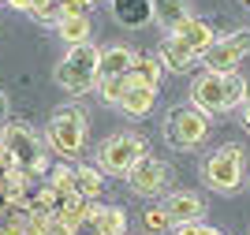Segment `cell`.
<instances>
[{"mask_svg":"<svg viewBox=\"0 0 250 235\" xmlns=\"http://www.w3.org/2000/svg\"><path fill=\"white\" fill-rule=\"evenodd\" d=\"M0 146L8 150V157L26 179H45L49 175V142L30 123H4L0 127Z\"/></svg>","mask_w":250,"mask_h":235,"instance_id":"1","label":"cell"},{"mask_svg":"<svg viewBox=\"0 0 250 235\" xmlns=\"http://www.w3.org/2000/svg\"><path fill=\"white\" fill-rule=\"evenodd\" d=\"M94 90L101 93L104 105H116V108H120L124 116H131V120L149 116V112H153V101H157V86L142 82L135 71L116 75V79H97Z\"/></svg>","mask_w":250,"mask_h":235,"instance_id":"2","label":"cell"},{"mask_svg":"<svg viewBox=\"0 0 250 235\" xmlns=\"http://www.w3.org/2000/svg\"><path fill=\"white\" fill-rule=\"evenodd\" d=\"M97 75H101V49H97L94 41H83V45H71L67 56L56 64V86L67 93H86L97 86Z\"/></svg>","mask_w":250,"mask_h":235,"instance_id":"3","label":"cell"},{"mask_svg":"<svg viewBox=\"0 0 250 235\" xmlns=\"http://www.w3.org/2000/svg\"><path fill=\"white\" fill-rule=\"evenodd\" d=\"M202 179H206L209 191L217 194H231L247 183V150L239 142H228V146H217L213 153L206 157L202 164Z\"/></svg>","mask_w":250,"mask_h":235,"instance_id":"4","label":"cell"},{"mask_svg":"<svg viewBox=\"0 0 250 235\" xmlns=\"http://www.w3.org/2000/svg\"><path fill=\"white\" fill-rule=\"evenodd\" d=\"M86 112L79 108V105H63V108H56L49 120V127H45V142H49V150L56 157H63V161H75V157L86 150Z\"/></svg>","mask_w":250,"mask_h":235,"instance_id":"5","label":"cell"},{"mask_svg":"<svg viewBox=\"0 0 250 235\" xmlns=\"http://www.w3.org/2000/svg\"><path fill=\"white\" fill-rule=\"evenodd\" d=\"M149 153V142L142 138V134L135 131H116L108 134L101 146H97V153H94V164L101 168L104 175H131V168H135L142 157Z\"/></svg>","mask_w":250,"mask_h":235,"instance_id":"6","label":"cell"},{"mask_svg":"<svg viewBox=\"0 0 250 235\" xmlns=\"http://www.w3.org/2000/svg\"><path fill=\"white\" fill-rule=\"evenodd\" d=\"M209 134V116L198 105H179L165 116V138L176 150H198Z\"/></svg>","mask_w":250,"mask_h":235,"instance_id":"7","label":"cell"},{"mask_svg":"<svg viewBox=\"0 0 250 235\" xmlns=\"http://www.w3.org/2000/svg\"><path fill=\"white\" fill-rule=\"evenodd\" d=\"M250 56V26H239V30L224 34L209 45V52L202 56V67L209 71H220V75H231L239 71V64Z\"/></svg>","mask_w":250,"mask_h":235,"instance_id":"8","label":"cell"},{"mask_svg":"<svg viewBox=\"0 0 250 235\" xmlns=\"http://www.w3.org/2000/svg\"><path fill=\"white\" fill-rule=\"evenodd\" d=\"M190 105H198L206 116L228 112V75L202 67L194 75V82H190Z\"/></svg>","mask_w":250,"mask_h":235,"instance_id":"9","label":"cell"},{"mask_svg":"<svg viewBox=\"0 0 250 235\" xmlns=\"http://www.w3.org/2000/svg\"><path fill=\"white\" fill-rule=\"evenodd\" d=\"M127 183H131V191L142 198H161L168 194V183H172V168H168L161 157L146 153L142 161L131 168V175H127Z\"/></svg>","mask_w":250,"mask_h":235,"instance_id":"10","label":"cell"},{"mask_svg":"<svg viewBox=\"0 0 250 235\" xmlns=\"http://www.w3.org/2000/svg\"><path fill=\"white\" fill-rule=\"evenodd\" d=\"M161 205L168 209L172 228H179V224H198L202 216H206V202H202L194 191H172Z\"/></svg>","mask_w":250,"mask_h":235,"instance_id":"11","label":"cell"},{"mask_svg":"<svg viewBox=\"0 0 250 235\" xmlns=\"http://www.w3.org/2000/svg\"><path fill=\"white\" fill-rule=\"evenodd\" d=\"M172 38H179V41H183V45H187L190 52L206 56V52H209V45L217 41V30H213V26H209L206 19H194V15H190L187 22H179L176 30H172Z\"/></svg>","mask_w":250,"mask_h":235,"instance_id":"12","label":"cell"},{"mask_svg":"<svg viewBox=\"0 0 250 235\" xmlns=\"http://www.w3.org/2000/svg\"><path fill=\"white\" fill-rule=\"evenodd\" d=\"M112 19L124 30H142L153 22V0H112Z\"/></svg>","mask_w":250,"mask_h":235,"instance_id":"13","label":"cell"},{"mask_svg":"<svg viewBox=\"0 0 250 235\" xmlns=\"http://www.w3.org/2000/svg\"><path fill=\"white\" fill-rule=\"evenodd\" d=\"M157 56H161V64H165L168 71H176V75H187L194 64L202 60L198 52H190L187 45L179 38H172V34H165V41H161V49H157Z\"/></svg>","mask_w":250,"mask_h":235,"instance_id":"14","label":"cell"},{"mask_svg":"<svg viewBox=\"0 0 250 235\" xmlns=\"http://www.w3.org/2000/svg\"><path fill=\"white\" fill-rule=\"evenodd\" d=\"M90 220H94L97 235H127V213L120 205H101V198H97L90 205Z\"/></svg>","mask_w":250,"mask_h":235,"instance_id":"15","label":"cell"},{"mask_svg":"<svg viewBox=\"0 0 250 235\" xmlns=\"http://www.w3.org/2000/svg\"><path fill=\"white\" fill-rule=\"evenodd\" d=\"M190 19V4L187 0H153V22L165 34H172L179 22Z\"/></svg>","mask_w":250,"mask_h":235,"instance_id":"16","label":"cell"},{"mask_svg":"<svg viewBox=\"0 0 250 235\" xmlns=\"http://www.w3.org/2000/svg\"><path fill=\"white\" fill-rule=\"evenodd\" d=\"M135 64V52L127 45H104L101 49V75L97 79H116V75H127Z\"/></svg>","mask_w":250,"mask_h":235,"instance_id":"17","label":"cell"},{"mask_svg":"<svg viewBox=\"0 0 250 235\" xmlns=\"http://www.w3.org/2000/svg\"><path fill=\"white\" fill-rule=\"evenodd\" d=\"M56 34H60L67 45H83V41H90V34H94V26H90V15H63L60 22H56Z\"/></svg>","mask_w":250,"mask_h":235,"instance_id":"18","label":"cell"},{"mask_svg":"<svg viewBox=\"0 0 250 235\" xmlns=\"http://www.w3.org/2000/svg\"><path fill=\"white\" fill-rule=\"evenodd\" d=\"M49 187L60 194V202L63 198H71V194H79V179H75V164L67 161V164H56V168H49Z\"/></svg>","mask_w":250,"mask_h":235,"instance_id":"19","label":"cell"},{"mask_svg":"<svg viewBox=\"0 0 250 235\" xmlns=\"http://www.w3.org/2000/svg\"><path fill=\"white\" fill-rule=\"evenodd\" d=\"M131 71H135L142 82H149V86H161V79H165L168 67L161 64V56H157V52H138L135 64H131Z\"/></svg>","mask_w":250,"mask_h":235,"instance_id":"20","label":"cell"},{"mask_svg":"<svg viewBox=\"0 0 250 235\" xmlns=\"http://www.w3.org/2000/svg\"><path fill=\"white\" fill-rule=\"evenodd\" d=\"M75 179H79V194L83 198H101L104 172L97 168V164H75Z\"/></svg>","mask_w":250,"mask_h":235,"instance_id":"21","label":"cell"},{"mask_svg":"<svg viewBox=\"0 0 250 235\" xmlns=\"http://www.w3.org/2000/svg\"><path fill=\"white\" fill-rule=\"evenodd\" d=\"M142 224H146L149 235H168V232H172V220H168L165 205H149L146 213H142Z\"/></svg>","mask_w":250,"mask_h":235,"instance_id":"22","label":"cell"},{"mask_svg":"<svg viewBox=\"0 0 250 235\" xmlns=\"http://www.w3.org/2000/svg\"><path fill=\"white\" fill-rule=\"evenodd\" d=\"M172 235H224L220 228H209V224H179V228H172Z\"/></svg>","mask_w":250,"mask_h":235,"instance_id":"23","label":"cell"},{"mask_svg":"<svg viewBox=\"0 0 250 235\" xmlns=\"http://www.w3.org/2000/svg\"><path fill=\"white\" fill-rule=\"evenodd\" d=\"M4 123H8V93L0 90V127H4Z\"/></svg>","mask_w":250,"mask_h":235,"instance_id":"24","label":"cell"},{"mask_svg":"<svg viewBox=\"0 0 250 235\" xmlns=\"http://www.w3.org/2000/svg\"><path fill=\"white\" fill-rule=\"evenodd\" d=\"M243 127H247V131H250V97H247V101H243Z\"/></svg>","mask_w":250,"mask_h":235,"instance_id":"25","label":"cell"},{"mask_svg":"<svg viewBox=\"0 0 250 235\" xmlns=\"http://www.w3.org/2000/svg\"><path fill=\"white\" fill-rule=\"evenodd\" d=\"M239 4H243V8H250V0H239Z\"/></svg>","mask_w":250,"mask_h":235,"instance_id":"26","label":"cell"},{"mask_svg":"<svg viewBox=\"0 0 250 235\" xmlns=\"http://www.w3.org/2000/svg\"><path fill=\"white\" fill-rule=\"evenodd\" d=\"M86 4H101V0H86Z\"/></svg>","mask_w":250,"mask_h":235,"instance_id":"27","label":"cell"},{"mask_svg":"<svg viewBox=\"0 0 250 235\" xmlns=\"http://www.w3.org/2000/svg\"><path fill=\"white\" fill-rule=\"evenodd\" d=\"M0 4H4V8H8V0H0Z\"/></svg>","mask_w":250,"mask_h":235,"instance_id":"28","label":"cell"},{"mask_svg":"<svg viewBox=\"0 0 250 235\" xmlns=\"http://www.w3.org/2000/svg\"><path fill=\"white\" fill-rule=\"evenodd\" d=\"M247 187H250V175H247Z\"/></svg>","mask_w":250,"mask_h":235,"instance_id":"29","label":"cell"},{"mask_svg":"<svg viewBox=\"0 0 250 235\" xmlns=\"http://www.w3.org/2000/svg\"><path fill=\"white\" fill-rule=\"evenodd\" d=\"M247 235H250V232H247Z\"/></svg>","mask_w":250,"mask_h":235,"instance_id":"30","label":"cell"}]
</instances>
